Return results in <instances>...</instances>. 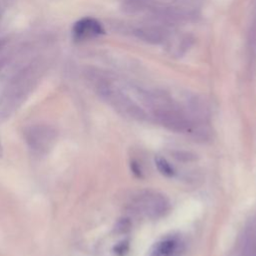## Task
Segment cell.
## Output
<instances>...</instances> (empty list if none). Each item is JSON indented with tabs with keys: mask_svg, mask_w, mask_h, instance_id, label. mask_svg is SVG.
Returning <instances> with one entry per match:
<instances>
[{
	"mask_svg": "<svg viewBox=\"0 0 256 256\" xmlns=\"http://www.w3.org/2000/svg\"><path fill=\"white\" fill-rule=\"evenodd\" d=\"M131 211L139 216L157 219L165 215L169 210V201L159 192L143 190L137 192L129 201Z\"/></svg>",
	"mask_w": 256,
	"mask_h": 256,
	"instance_id": "1",
	"label": "cell"
},
{
	"mask_svg": "<svg viewBox=\"0 0 256 256\" xmlns=\"http://www.w3.org/2000/svg\"><path fill=\"white\" fill-rule=\"evenodd\" d=\"M104 33L102 25L93 18H84L75 23L73 27L74 38L77 40H86L97 37Z\"/></svg>",
	"mask_w": 256,
	"mask_h": 256,
	"instance_id": "2",
	"label": "cell"
},
{
	"mask_svg": "<svg viewBox=\"0 0 256 256\" xmlns=\"http://www.w3.org/2000/svg\"><path fill=\"white\" fill-rule=\"evenodd\" d=\"M179 243L174 238H167L155 243L149 253V256H173L178 250Z\"/></svg>",
	"mask_w": 256,
	"mask_h": 256,
	"instance_id": "3",
	"label": "cell"
},
{
	"mask_svg": "<svg viewBox=\"0 0 256 256\" xmlns=\"http://www.w3.org/2000/svg\"><path fill=\"white\" fill-rule=\"evenodd\" d=\"M157 170L166 177H172L175 175V170L171 164L162 156H156L154 159Z\"/></svg>",
	"mask_w": 256,
	"mask_h": 256,
	"instance_id": "4",
	"label": "cell"
},
{
	"mask_svg": "<svg viewBox=\"0 0 256 256\" xmlns=\"http://www.w3.org/2000/svg\"><path fill=\"white\" fill-rule=\"evenodd\" d=\"M2 154H3V152H2V146H1V143H0V157L2 156Z\"/></svg>",
	"mask_w": 256,
	"mask_h": 256,
	"instance_id": "5",
	"label": "cell"
}]
</instances>
